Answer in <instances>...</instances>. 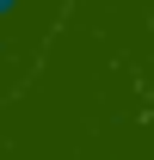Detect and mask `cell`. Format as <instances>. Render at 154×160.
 <instances>
[{
    "label": "cell",
    "instance_id": "6da1fadb",
    "mask_svg": "<svg viewBox=\"0 0 154 160\" xmlns=\"http://www.w3.org/2000/svg\"><path fill=\"white\" fill-rule=\"evenodd\" d=\"M13 6H19V0H0V19H6V12H13Z\"/></svg>",
    "mask_w": 154,
    "mask_h": 160
}]
</instances>
